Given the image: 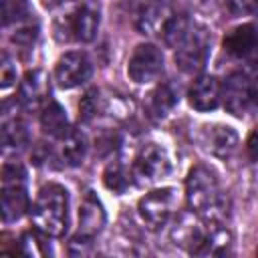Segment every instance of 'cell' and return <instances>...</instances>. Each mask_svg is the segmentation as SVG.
Returning <instances> with one entry per match:
<instances>
[{
    "label": "cell",
    "mask_w": 258,
    "mask_h": 258,
    "mask_svg": "<svg viewBox=\"0 0 258 258\" xmlns=\"http://www.w3.org/2000/svg\"><path fill=\"white\" fill-rule=\"evenodd\" d=\"M87 155V139L81 131L77 129H71L62 139H60V159L62 163L71 165V167H77L83 163Z\"/></svg>",
    "instance_id": "obj_22"
},
{
    "label": "cell",
    "mask_w": 258,
    "mask_h": 258,
    "mask_svg": "<svg viewBox=\"0 0 258 258\" xmlns=\"http://www.w3.org/2000/svg\"><path fill=\"white\" fill-rule=\"evenodd\" d=\"M30 220L34 230L60 238L69 228V191L58 183L42 185L30 208Z\"/></svg>",
    "instance_id": "obj_2"
},
{
    "label": "cell",
    "mask_w": 258,
    "mask_h": 258,
    "mask_svg": "<svg viewBox=\"0 0 258 258\" xmlns=\"http://www.w3.org/2000/svg\"><path fill=\"white\" fill-rule=\"evenodd\" d=\"M254 12L258 14V0H256V6H254Z\"/></svg>",
    "instance_id": "obj_32"
},
{
    "label": "cell",
    "mask_w": 258,
    "mask_h": 258,
    "mask_svg": "<svg viewBox=\"0 0 258 258\" xmlns=\"http://www.w3.org/2000/svg\"><path fill=\"white\" fill-rule=\"evenodd\" d=\"M222 103L228 113L242 117L248 113L252 103V79L248 73H230L222 83Z\"/></svg>",
    "instance_id": "obj_10"
},
{
    "label": "cell",
    "mask_w": 258,
    "mask_h": 258,
    "mask_svg": "<svg viewBox=\"0 0 258 258\" xmlns=\"http://www.w3.org/2000/svg\"><path fill=\"white\" fill-rule=\"evenodd\" d=\"M26 143H28L26 125L18 119V115H10L8 107L4 105V115H2V147H4V151L20 149Z\"/></svg>",
    "instance_id": "obj_21"
},
{
    "label": "cell",
    "mask_w": 258,
    "mask_h": 258,
    "mask_svg": "<svg viewBox=\"0 0 258 258\" xmlns=\"http://www.w3.org/2000/svg\"><path fill=\"white\" fill-rule=\"evenodd\" d=\"M232 254V234L226 226L210 222L206 238L196 256H228Z\"/></svg>",
    "instance_id": "obj_20"
},
{
    "label": "cell",
    "mask_w": 258,
    "mask_h": 258,
    "mask_svg": "<svg viewBox=\"0 0 258 258\" xmlns=\"http://www.w3.org/2000/svg\"><path fill=\"white\" fill-rule=\"evenodd\" d=\"M50 95V81L48 75L40 69L28 71L18 87V105L22 109H38L40 105H44L48 101Z\"/></svg>",
    "instance_id": "obj_13"
},
{
    "label": "cell",
    "mask_w": 258,
    "mask_h": 258,
    "mask_svg": "<svg viewBox=\"0 0 258 258\" xmlns=\"http://www.w3.org/2000/svg\"><path fill=\"white\" fill-rule=\"evenodd\" d=\"M185 200L202 220L222 224L228 216V200L220 189L216 173L208 165H194L185 177Z\"/></svg>",
    "instance_id": "obj_1"
},
{
    "label": "cell",
    "mask_w": 258,
    "mask_h": 258,
    "mask_svg": "<svg viewBox=\"0 0 258 258\" xmlns=\"http://www.w3.org/2000/svg\"><path fill=\"white\" fill-rule=\"evenodd\" d=\"M224 50L234 60L242 62L248 75L258 77V28L254 24H240L226 32Z\"/></svg>",
    "instance_id": "obj_5"
},
{
    "label": "cell",
    "mask_w": 258,
    "mask_h": 258,
    "mask_svg": "<svg viewBox=\"0 0 258 258\" xmlns=\"http://www.w3.org/2000/svg\"><path fill=\"white\" fill-rule=\"evenodd\" d=\"M191 26H194V20H189L185 14H173L171 20H169L167 26H165L161 38H163V42H165L167 46L175 48V46L187 36V32H189Z\"/></svg>",
    "instance_id": "obj_24"
},
{
    "label": "cell",
    "mask_w": 258,
    "mask_h": 258,
    "mask_svg": "<svg viewBox=\"0 0 258 258\" xmlns=\"http://www.w3.org/2000/svg\"><path fill=\"white\" fill-rule=\"evenodd\" d=\"M179 101V87L171 81L159 83L145 99V113L153 121L165 119Z\"/></svg>",
    "instance_id": "obj_15"
},
{
    "label": "cell",
    "mask_w": 258,
    "mask_h": 258,
    "mask_svg": "<svg viewBox=\"0 0 258 258\" xmlns=\"http://www.w3.org/2000/svg\"><path fill=\"white\" fill-rule=\"evenodd\" d=\"M0 2H2V24L6 28L34 16L28 0H0Z\"/></svg>",
    "instance_id": "obj_25"
},
{
    "label": "cell",
    "mask_w": 258,
    "mask_h": 258,
    "mask_svg": "<svg viewBox=\"0 0 258 258\" xmlns=\"http://www.w3.org/2000/svg\"><path fill=\"white\" fill-rule=\"evenodd\" d=\"M175 50V64L179 71L187 75H198L208 62L210 56V32L206 26L194 22L187 36L173 48Z\"/></svg>",
    "instance_id": "obj_4"
},
{
    "label": "cell",
    "mask_w": 258,
    "mask_h": 258,
    "mask_svg": "<svg viewBox=\"0 0 258 258\" xmlns=\"http://www.w3.org/2000/svg\"><path fill=\"white\" fill-rule=\"evenodd\" d=\"M204 145L216 157H230L236 151L238 135L228 125H208L204 127Z\"/></svg>",
    "instance_id": "obj_18"
},
{
    "label": "cell",
    "mask_w": 258,
    "mask_h": 258,
    "mask_svg": "<svg viewBox=\"0 0 258 258\" xmlns=\"http://www.w3.org/2000/svg\"><path fill=\"white\" fill-rule=\"evenodd\" d=\"M173 14L175 12L165 2H147L137 14V28L141 34L161 36Z\"/></svg>",
    "instance_id": "obj_16"
},
{
    "label": "cell",
    "mask_w": 258,
    "mask_h": 258,
    "mask_svg": "<svg viewBox=\"0 0 258 258\" xmlns=\"http://www.w3.org/2000/svg\"><path fill=\"white\" fill-rule=\"evenodd\" d=\"M105 226V210L103 204L89 191L79 208V234L87 238H95Z\"/></svg>",
    "instance_id": "obj_17"
},
{
    "label": "cell",
    "mask_w": 258,
    "mask_h": 258,
    "mask_svg": "<svg viewBox=\"0 0 258 258\" xmlns=\"http://www.w3.org/2000/svg\"><path fill=\"white\" fill-rule=\"evenodd\" d=\"M12 42L16 46H22V48H30L34 44V40L38 38V22L34 18H28L24 22H18L14 24V32H12Z\"/></svg>",
    "instance_id": "obj_26"
},
{
    "label": "cell",
    "mask_w": 258,
    "mask_h": 258,
    "mask_svg": "<svg viewBox=\"0 0 258 258\" xmlns=\"http://www.w3.org/2000/svg\"><path fill=\"white\" fill-rule=\"evenodd\" d=\"M64 2H71V0H42V4H44L46 8H54V6H60V4H64Z\"/></svg>",
    "instance_id": "obj_31"
},
{
    "label": "cell",
    "mask_w": 258,
    "mask_h": 258,
    "mask_svg": "<svg viewBox=\"0 0 258 258\" xmlns=\"http://www.w3.org/2000/svg\"><path fill=\"white\" fill-rule=\"evenodd\" d=\"M93 75V62L85 52H64L54 64V81L60 89H73L87 83Z\"/></svg>",
    "instance_id": "obj_11"
},
{
    "label": "cell",
    "mask_w": 258,
    "mask_h": 258,
    "mask_svg": "<svg viewBox=\"0 0 258 258\" xmlns=\"http://www.w3.org/2000/svg\"><path fill=\"white\" fill-rule=\"evenodd\" d=\"M246 151L250 155V159L258 161V125L252 129V133L248 135V141H246Z\"/></svg>",
    "instance_id": "obj_30"
},
{
    "label": "cell",
    "mask_w": 258,
    "mask_h": 258,
    "mask_svg": "<svg viewBox=\"0 0 258 258\" xmlns=\"http://www.w3.org/2000/svg\"><path fill=\"white\" fill-rule=\"evenodd\" d=\"M171 169L167 151L157 143L143 145L131 165V177L137 185H153L163 179Z\"/></svg>",
    "instance_id": "obj_6"
},
{
    "label": "cell",
    "mask_w": 258,
    "mask_h": 258,
    "mask_svg": "<svg viewBox=\"0 0 258 258\" xmlns=\"http://www.w3.org/2000/svg\"><path fill=\"white\" fill-rule=\"evenodd\" d=\"M131 181H133L131 169L127 171L125 165L119 163V161H111L105 167V171H103V183H105V187L111 189V191H115V194H123L129 187Z\"/></svg>",
    "instance_id": "obj_23"
},
{
    "label": "cell",
    "mask_w": 258,
    "mask_h": 258,
    "mask_svg": "<svg viewBox=\"0 0 258 258\" xmlns=\"http://www.w3.org/2000/svg\"><path fill=\"white\" fill-rule=\"evenodd\" d=\"M137 212L149 230H159L177 212V191L173 187L153 189L139 200Z\"/></svg>",
    "instance_id": "obj_8"
},
{
    "label": "cell",
    "mask_w": 258,
    "mask_h": 258,
    "mask_svg": "<svg viewBox=\"0 0 258 258\" xmlns=\"http://www.w3.org/2000/svg\"><path fill=\"white\" fill-rule=\"evenodd\" d=\"M14 85H16V64L10 58V54L4 52L0 58V87L2 91H8Z\"/></svg>",
    "instance_id": "obj_28"
},
{
    "label": "cell",
    "mask_w": 258,
    "mask_h": 258,
    "mask_svg": "<svg viewBox=\"0 0 258 258\" xmlns=\"http://www.w3.org/2000/svg\"><path fill=\"white\" fill-rule=\"evenodd\" d=\"M187 101L196 111H214L222 101V83L214 75H200L187 91Z\"/></svg>",
    "instance_id": "obj_14"
},
{
    "label": "cell",
    "mask_w": 258,
    "mask_h": 258,
    "mask_svg": "<svg viewBox=\"0 0 258 258\" xmlns=\"http://www.w3.org/2000/svg\"><path fill=\"white\" fill-rule=\"evenodd\" d=\"M210 222L202 220L194 210L189 212H181L175 218V224L171 228V240L175 246L187 250L189 254H196L206 238Z\"/></svg>",
    "instance_id": "obj_12"
},
{
    "label": "cell",
    "mask_w": 258,
    "mask_h": 258,
    "mask_svg": "<svg viewBox=\"0 0 258 258\" xmlns=\"http://www.w3.org/2000/svg\"><path fill=\"white\" fill-rule=\"evenodd\" d=\"M99 28V10L93 4H81L71 14L62 16L54 24V34L58 40L91 42Z\"/></svg>",
    "instance_id": "obj_7"
},
{
    "label": "cell",
    "mask_w": 258,
    "mask_h": 258,
    "mask_svg": "<svg viewBox=\"0 0 258 258\" xmlns=\"http://www.w3.org/2000/svg\"><path fill=\"white\" fill-rule=\"evenodd\" d=\"M2 220L16 222L28 210V189H26V169L8 161L2 165Z\"/></svg>",
    "instance_id": "obj_3"
},
{
    "label": "cell",
    "mask_w": 258,
    "mask_h": 258,
    "mask_svg": "<svg viewBox=\"0 0 258 258\" xmlns=\"http://www.w3.org/2000/svg\"><path fill=\"white\" fill-rule=\"evenodd\" d=\"M163 73V54L155 44H137L127 62V75L137 85L153 83Z\"/></svg>",
    "instance_id": "obj_9"
},
{
    "label": "cell",
    "mask_w": 258,
    "mask_h": 258,
    "mask_svg": "<svg viewBox=\"0 0 258 258\" xmlns=\"http://www.w3.org/2000/svg\"><path fill=\"white\" fill-rule=\"evenodd\" d=\"M226 8L240 16V14H248V12H254V6H256V0H224Z\"/></svg>",
    "instance_id": "obj_29"
},
{
    "label": "cell",
    "mask_w": 258,
    "mask_h": 258,
    "mask_svg": "<svg viewBox=\"0 0 258 258\" xmlns=\"http://www.w3.org/2000/svg\"><path fill=\"white\" fill-rule=\"evenodd\" d=\"M40 127L42 131L48 135V137H54V139H62L73 127L69 125V119H67V113L62 109L60 103L48 99L44 105H42V111H40Z\"/></svg>",
    "instance_id": "obj_19"
},
{
    "label": "cell",
    "mask_w": 258,
    "mask_h": 258,
    "mask_svg": "<svg viewBox=\"0 0 258 258\" xmlns=\"http://www.w3.org/2000/svg\"><path fill=\"white\" fill-rule=\"evenodd\" d=\"M99 103H101V97H99V91L97 89H91L85 93V97L81 99V105H79V117L83 121H91L97 111H99Z\"/></svg>",
    "instance_id": "obj_27"
}]
</instances>
